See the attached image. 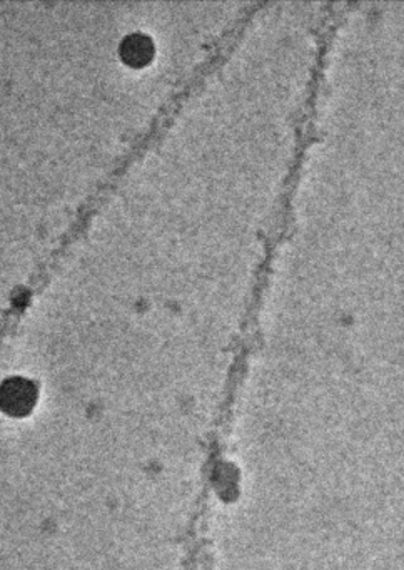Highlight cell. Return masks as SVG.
Wrapping results in <instances>:
<instances>
[{"label":"cell","mask_w":404,"mask_h":570,"mask_svg":"<svg viewBox=\"0 0 404 570\" xmlns=\"http://www.w3.org/2000/svg\"><path fill=\"white\" fill-rule=\"evenodd\" d=\"M33 389L26 380H12L0 390V402L12 412H23L32 405Z\"/></svg>","instance_id":"1"},{"label":"cell","mask_w":404,"mask_h":570,"mask_svg":"<svg viewBox=\"0 0 404 570\" xmlns=\"http://www.w3.org/2000/svg\"><path fill=\"white\" fill-rule=\"evenodd\" d=\"M124 62L132 68H142L152 58V42L140 35L130 36L120 46Z\"/></svg>","instance_id":"2"}]
</instances>
